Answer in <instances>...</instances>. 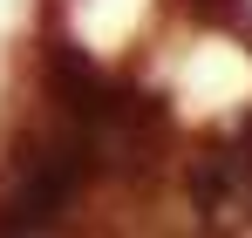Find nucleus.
Listing matches in <instances>:
<instances>
[{
    "label": "nucleus",
    "instance_id": "nucleus-1",
    "mask_svg": "<svg viewBox=\"0 0 252 238\" xmlns=\"http://www.w3.org/2000/svg\"><path fill=\"white\" fill-rule=\"evenodd\" d=\"M82 150H89L82 136L21 150V163H14V191H7V204H0L7 232H34V225H55V218H62V204L75 198V184H82V170H89Z\"/></svg>",
    "mask_w": 252,
    "mask_h": 238
}]
</instances>
